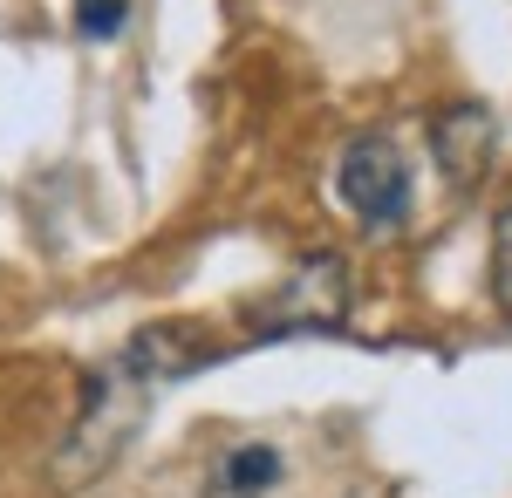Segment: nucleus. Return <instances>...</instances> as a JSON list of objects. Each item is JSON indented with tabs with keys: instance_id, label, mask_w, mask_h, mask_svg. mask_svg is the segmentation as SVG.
Returning a JSON list of instances; mask_svg holds the SVG:
<instances>
[{
	"instance_id": "f257e3e1",
	"label": "nucleus",
	"mask_w": 512,
	"mask_h": 498,
	"mask_svg": "<svg viewBox=\"0 0 512 498\" xmlns=\"http://www.w3.org/2000/svg\"><path fill=\"white\" fill-rule=\"evenodd\" d=\"M349 328V267L335 253H308L287 267L274 294L246 307V342H287V335H342Z\"/></svg>"
},
{
	"instance_id": "f03ea898",
	"label": "nucleus",
	"mask_w": 512,
	"mask_h": 498,
	"mask_svg": "<svg viewBox=\"0 0 512 498\" xmlns=\"http://www.w3.org/2000/svg\"><path fill=\"white\" fill-rule=\"evenodd\" d=\"M335 192H342V205L369 232H390V226L410 219V171H403L396 144H383V137H355L349 151H342Z\"/></svg>"
},
{
	"instance_id": "7ed1b4c3",
	"label": "nucleus",
	"mask_w": 512,
	"mask_h": 498,
	"mask_svg": "<svg viewBox=\"0 0 512 498\" xmlns=\"http://www.w3.org/2000/svg\"><path fill=\"white\" fill-rule=\"evenodd\" d=\"M226 348L212 342L205 328H192V321H151L144 335H130V348L117 355V369L130 376V383L158 389L171 383V376H192V369H212Z\"/></svg>"
},
{
	"instance_id": "20e7f679",
	"label": "nucleus",
	"mask_w": 512,
	"mask_h": 498,
	"mask_svg": "<svg viewBox=\"0 0 512 498\" xmlns=\"http://www.w3.org/2000/svg\"><path fill=\"white\" fill-rule=\"evenodd\" d=\"M492 144H499V130H492L485 103H451V110L431 116V157L451 192H472L478 178L492 171Z\"/></svg>"
},
{
	"instance_id": "39448f33",
	"label": "nucleus",
	"mask_w": 512,
	"mask_h": 498,
	"mask_svg": "<svg viewBox=\"0 0 512 498\" xmlns=\"http://www.w3.org/2000/svg\"><path fill=\"white\" fill-rule=\"evenodd\" d=\"M280 478V451H267V444H253V451H233V458H226V471H219V485H226V492H267V485H274Z\"/></svg>"
},
{
	"instance_id": "423d86ee",
	"label": "nucleus",
	"mask_w": 512,
	"mask_h": 498,
	"mask_svg": "<svg viewBox=\"0 0 512 498\" xmlns=\"http://www.w3.org/2000/svg\"><path fill=\"white\" fill-rule=\"evenodd\" d=\"M123 14H130V0H76V35L110 41V35H123Z\"/></svg>"
},
{
	"instance_id": "0eeeda50",
	"label": "nucleus",
	"mask_w": 512,
	"mask_h": 498,
	"mask_svg": "<svg viewBox=\"0 0 512 498\" xmlns=\"http://www.w3.org/2000/svg\"><path fill=\"white\" fill-rule=\"evenodd\" d=\"M492 294L512 314V205H499V219H492Z\"/></svg>"
}]
</instances>
